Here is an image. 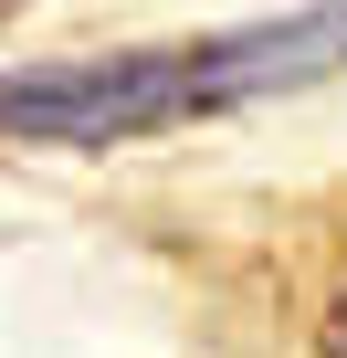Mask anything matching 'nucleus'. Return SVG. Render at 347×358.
I'll list each match as a JSON object with an SVG mask.
<instances>
[{
  "mask_svg": "<svg viewBox=\"0 0 347 358\" xmlns=\"http://www.w3.org/2000/svg\"><path fill=\"white\" fill-rule=\"evenodd\" d=\"M347 64V11H295L253 22L221 43H126V53H74V64H11L0 74V137L11 148H126L158 127L221 116L242 95L305 85Z\"/></svg>",
  "mask_w": 347,
  "mask_h": 358,
  "instance_id": "nucleus-1",
  "label": "nucleus"
},
{
  "mask_svg": "<svg viewBox=\"0 0 347 358\" xmlns=\"http://www.w3.org/2000/svg\"><path fill=\"white\" fill-rule=\"evenodd\" d=\"M326 358H347V285H337V306H326Z\"/></svg>",
  "mask_w": 347,
  "mask_h": 358,
  "instance_id": "nucleus-2",
  "label": "nucleus"
}]
</instances>
